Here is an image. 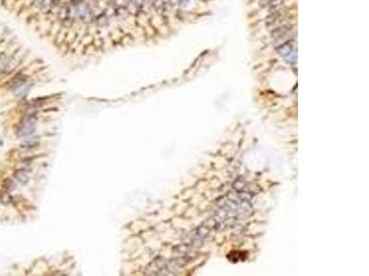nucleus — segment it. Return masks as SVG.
<instances>
[{
	"label": "nucleus",
	"instance_id": "nucleus-2",
	"mask_svg": "<svg viewBox=\"0 0 369 276\" xmlns=\"http://www.w3.org/2000/svg\"><path fill=\"white\" fill-rule=\"evenodd\" d=\"M16 178H17V180H18L20 182H21L22 184H25V183L28 182V181H29L28 175H27L26 173H24L23 171H18V172L16 173Z\"/></svg>",
	"mask_w": 369,
	"mask_h": 276
},
{
	"label": "nucleus",
	"instance_id": "nucleus-1",
	"mask_svg": "<svg viewBox=\"0 0 369 276\" xmlns=\"http://www.w3.org/2000/svg\"><path fill=\"white\" fill-rule=\"evenodd\" d=\"M35 130V125H34V121L33 119H28L26 121L21 125V135H29L33 132Z\"/></svg>",
	"mask_w": 369,
	"mask_h": 276
}]
</instances>
